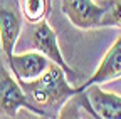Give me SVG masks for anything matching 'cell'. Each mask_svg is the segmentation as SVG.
<instances>
[{
	"mask_svg": "<svg viewBox=\"0 0 121 119\" xmlns=\"http://www.w3.org/2000/svg\"><path fill=\"white\" fill-rule=\"evenodd\" d=\"M60 10L69 22L81 30L103 29L104 5L94 0H60Z\"/></svg>",
	"mask_w": 121,
	"mask_h": 119,
	"instance_id": "cell-3",
	"label": "cell"
},
{
	"mask_svg": "<svg viewBox=\"0 0 121 119\" xmlns=\"http://www.w3.org/2000/svg\"><path fill=\"white\" fill-rule=\"evenodd\" d=\"M86 101V107L91 116L101 119H121V96L108 92L101 87V84L87 86L81 91Z\"/></svg>",
	"mask_w": 121,
	"mask_h": 119,
	"instance_id": "cell-4",
	"label": "cell"
},
{
	"mask_svg": "<svg viewBox=\"0 0 121 119\" xmlns=\"http://www.w3.org/2000/svg\"><path fill=\"white\" fill-rule=\"evenodd\" d=\"M104 5L103 29H121V0H101Z\"/></svg>",
	"mask_w": 121,
	"mask_h": 119,
	"instance_id": "cell-10",
	"label": "cell"
},
{
	"mask_svg": "<svg viewBox=\"0 0 121 119\" xmlns=\"http://www.w3.org/2000/svg\"><path fill=\"white\" fill-rule=\"evenodd\" d=\"M22 32V17L10 5L0 4V49L5 57L13 54Z\"/></svg>",
	"mask_w": 121,
	"mask_h": 119,
	"instance_id": "cell-8",
	"label": "cell"
},
{
	"mask_svg": "<svg viewBox=\"0 0 121 119\" xmlns=\"http://www.w3.org/2000/svg\"><path fill=\"white\" fill-rule=\"evenodd\" d=\"M7 64L10 72L13 74L17 81L20 82H30L49 69L51 61L39 50H30V52H22V54H12L7 57Z\"/></svg>",
	"mask_w": 121,
	"mask_h": 119,
	"instance_id": "cell-6",
	"label": "cell"
},
{
	"mask_svg": "<svg viewBox=\"0 0 121 119\" xmlns=\"http://www.w3.org/2000/svg\"><path fill=\"white\" fill-rule=\"evenodd\" d=\"M20 109H29L39 117L49 116L44 109L35 106L34 101L27 96L24 87L12 72L0 64V114L7 117H15Z\"/></svg>",
	"mask_w": 121,
	"mask_h": 119,
	"instance_id": "cell-2",
	"label": "cell"
},
{
	"mask_svg": "<svg viewBox=\"0 0 121 119\" xmlns=\"http://www.w3.org/2000/svg\"><path fill=\"white\" fill-rule=\"evenodd\" d=\"M66 76L67 74L62 67L51 62L49 69L40 77L30 82H20V81L19 82L24 87V91L27 92V96L34 101L35 106L44 109L47 114L49 111H52L54 114H59L60 107L71 97L79 94L78 87H72L67 82Z\"/></svg>",
	"mask_w": 121,
	"mask_h": 119,
	"instance_id": "cell-1",
	"label": "cell"
},
{
	"mask_svg": "<svg viewBox=\"0 0 121 119\" xmlns=\"http://www.w3.org/2000/svg\"><path fill=\"white\" fill-rule=\"evenodd\" d=\"M32 45L35 50L42 52L51 62L60 66L67 76H76V70L66 62V59L60 50L59 40H57V34L51 27V24L45 20H40L37 24H34V32H32Z\"/></svg>",
	"mask_w": 121,
	"mask_h": 119,
	"instance_id": "cell-5",
	"label": "cell"
},
{
	"mask_svg": "<svg viewBox=\"0 0 121 119\" xmlns=\"http://www.w3.org/2000/svg\"><path fill=\"white\" fill-rule=\"evenodd\" d=\"M118 79H121V35L114 40V44L104 54L99 66L93 72V76H89L87 81H84L81 86H78V91L81 92L87 86H93V84L103 86L106 82L118 81Z\"/></svg>",
	"mask_w": 121,
	"mask_h": 119,
	"instance_id": "cell-7",
	"label": "cell"
},
{
	"mask_svg": "<svg viewBox=\"0 0 121 119\" xmlns=\"http://www.w3.org/2000/svg\"><path fill=\"white\" fill-rule=\"evenodd\" d=\"M49 2H51V4H52V0H49Z\"/></svg>",
	"mask_w": 121,
	"mask_h": 119,
	"instance_id": "cell-11",
	"label": "cell"
},
{
	"mask_svg": "<svg viewBox=\"0 0 121 119\" xmlns=\"http://www.w3.org/2000/svg\"><path fill=\"white\" fill-rule=\"evenodd\" d=\"M22 17L29 24H37L40 20H45L51 15L52 4L49 0H19Z\"/></svg>",
	"mask_w": 121,
	"mask_h": 119,
	"instance_id": "cell-9",
	"label": "cell"
}]
</instances>
